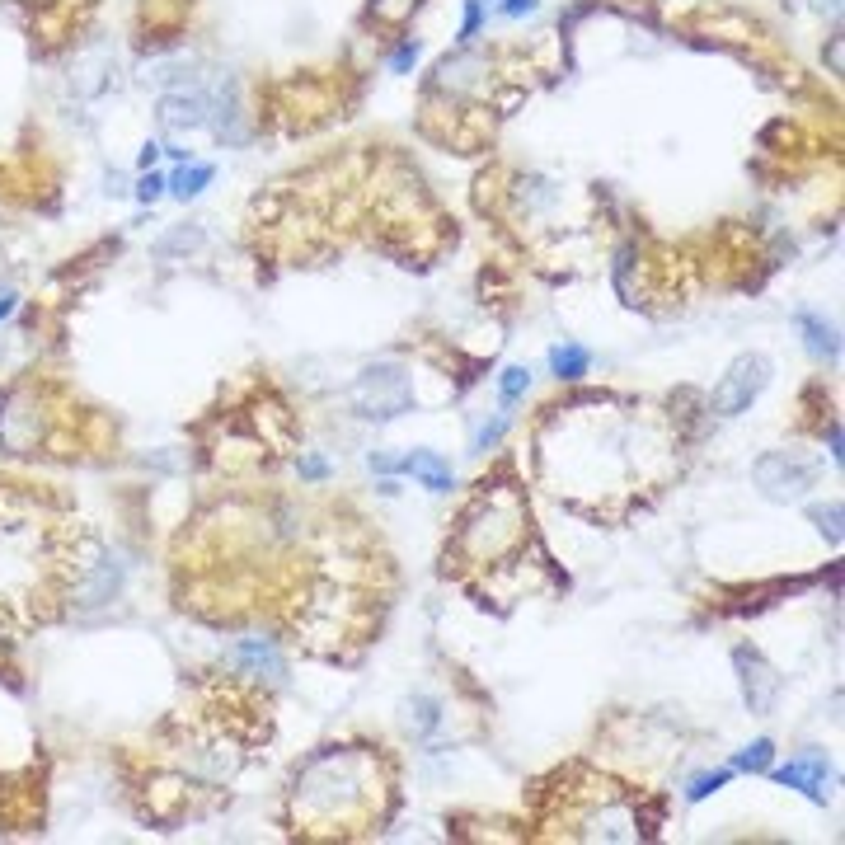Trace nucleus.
<instances>
[{"label": "nucleus", "mask_w": 845, "mask_h": 845, "mask_svg": "<svg viewBox=\"0 0 845 845\" xmlns=\"http://www.w3.org/2000/svg\"><path fill=\"white\" fill-rule=\"evenodd\" d=\"M550 367L559 381H583L587 367H592V353H587L583 343H559L550 353Z\"/></svg>", "instance_id": "obj_13"}, {"label": "nucleus", "mask_w": 845, "mask_h": 845, "mask_svg": "<svg viewBox=\"0 0 845 845\" xmlns=\"http://www.w3.org/2000/svg\"><path fill=\"white\" fill-rule=\"evenodd\" d=\"M770 761H775V742H770V738H756L752 747H742V752L733 756V770L761 775V770H770Z\"/></svg>", "instance_id": "obj_15"}, {"label": "nucleus", "mask_w": 845, "mask_h": 845, "mask_svg": "<svg viewBox=\"0 0 845 845\" xmlns=\"http://www.w3.org/2000/svg\"><path fill=\"white\" fill-rule=\"evenodd\" d=\"M418 62V43L414 38H409V43L400 47V52H395V57H390V66H395V71H409V66Z\"/></svg>", "instance_id": "obj_23"}, {"label": "nucleus", "mask_w": 845, "mask_h": 845, "mask_svg": "<svg viewBox=\"0 0 845 845\" xmlns=\"http://www.w3.org/2000/svg\"><path fill=\"white\" fill-rule=\"evenodd\" d=\"M507 432V414H498L493 423H484V428L475 432V451H489V446H498V437Z\"/></svg>", "instance_id": "obj_19"}, {"label": "nucleus", "mask_w": 845, "mask_h": 845, "mask_svg": "<svg viewBox=\"0 0 845 845\" xmlns=\"http://www.w3.org/2000/svg\"><path fill=\"white\" fill-rule=\"evenodd\" d=\"M207 118H212V94L179 90L160 99V123L165 127H202Z\"/></svg>", "instance_id": "obj_9"}, {"label": "nucleus", "mask_w": 845, "mask_h": 845, "mask_svg": "<svg viewBox=\"0 0 845 845\" xmlns=\"http://www.w3.org/2000/svg\"><path fill=\"white\" fill-rule=\"evenodd\" d=\"M155 155H160V146H155V141H146V146H141V155H137L141 169H151V165H155Z\"/></svg>", "instance_id": "obj_27"}, {"label": "nucleus", "mask_w": 845, "mask_h": 845, "mask_svg": "<svg viewBox=\"0 0 845 845\" xmlns=\"http://www.w3.org/2000/svg\"><path fill=\"white\" fill-rule=\"evenodd\" d=\"M522 536V507L512 493H493L484 503H475L465 512V526H461V540L479 559H493V554H503L512 540Z\"/></svg>", "instance_id": "obj_3"}, {"label": "nucleus", "mask_w": 845, "mask_h": 845, "mask_svg": "<svg viewBox=\"0 0 845 845\" xmlns=\"http://www.w3.org/2000/svg\"><path fill=\"white\" fill-rule=\"evenodd\" d=\"M400 475H414L428 493H446L456 484L451 465H446L437 451H409V456H400Z\"/></svg>", "instance_id": "obj_11"}, {"label": "nucleus", "mask_w": 845, "mask_h": 845, "mask_svg": "<svg viewBox=\"0 0 845 845\" xmlns=\"http://www.w3.org/2000/svg\"><path fill=\"white\" fill-rule=\"evenodd\" d=\"M799 329L808 334V353L822 357V362H836L841 343H836V329H831L822 315H813V310H799Z\"/></svg>", "instance_id": "obj_12"}, {"label": "nucleus", "mask_w": 845, "mask_h": 845, "mask_svg": "<svg viewBox=\"0 0 845 845\" xmlns=\"http://www.w3.org/2000/svg\"><path fill=\"white\" fill-rule=\"evenodd\" d=\"M728 775H733V770H705V775H695L691 789H686V799H691V803L709 799L714 789H723V784H728Z\"/></svg>", "instance_id": "obj_17"}, {"label": "nucleus", "mask_w": 845, "mask_h": 845, "mask_svg": "<svg viewBox=\"0 0 845 845\" xmlns=\"http://www.w3.org/2000/svg\"><path fill=\"white\" fill-rule=\"evenodd\" d=\"M38 409H33L19 390L10 395H0V446L10 451V456H24L29 446H38Z\"/></svg>", "instance_id": "obj_7"}, {"label": "nucleus", "mask_w": 845, "mask_h": 845, "mask_svg": "<svg viewBox=\"0 0 845 845\" xmlns=\"http://www.w3.org/2000/svg\"><path fill=\"white\" fill-rule=\"evenodd\" d=\"M10 310H15V292H0V320H5Z\"/></svg>", "instance_id": "obj_28"}, {"label": "nucleus", "mask_w": 845, "mask_h": 845, "mask_svg": "<svg viewBox=\"0 0 845 845\" xmlns=\"http://www.w3.org/2000/svg\"><path fill=\"white\" fill-rule=\"evenodd\" d=\"M813 522L822 526V536L841 540V503H831V507H813Z\"/></svg>", "instance_id": "obj_18"}, {"label": "nucleus", "mask_w": 845, "mask_h": 845, "mask_svg": "<svg viewBox=\"0 0 845 845\" xmlns=\"http://www.w3.org/2000/svg\"><path fill=\"white\" fill-rule=\"evenodd\" d=\"M756 484L766 489V498H775V503H789V498H799L803 489H813V475L817 465L799 461L794 451H766L761 461H756Z\"/></svg>", "instance_id": "obj_5"}, {"label": "nucleus", "mask_w": 845, "mask_h": 845, "mask_svg": "<svg viewBox=\"0 0 845 845\" xmlns=\"http://www.w3.org/2000/svg\"><path fill=\"white\" fill-rule=\"evenodd\" d=\"M733 667H738V676H742V700L752 705V714H770L775 700H780V686H784L780 672H775L752 644L733 648Z\"/></svg>", "instance_id": "obj_6"}, {"label": "nucleus", "mask_w": 845, "mask_h": 845, "mask_svg": "<svg viewBox=\"0 0 845 845\" xmlns=\"http://www.w3.org/2000/svg\"><path fill=\"white\" fill-rule=\"evenodd\" d=\"M371 470H381V475H400V461H395V456H385V451H371Z\"/></svg>", "instance_id": "obj_25"}, {"label": "nucleus", "mask_w": 845, "mask_h": 845, "mask_svg": "<svg viewBox=\"0 0 845 845\" xmlns=\"http://www.w3.org/2000/svg\"><path fill=\"white\" fill-rule=\"evenodd\" d=\"M231 662L240 667L245 676H263V681H277V676L287 672V662L277 653L268 639H245V644L231 648Z\"/></svg>", "instance_id": "obj_10"}, {"label": "nucleus", "mask_w": 845, "mask_h": 845, "mask_svg": "<svg viewBox=\"0 0 845 845\" xmlns=\"http://www.w3.org/2000/svg\"><path fill=\"white\" fill-rule=\"evenodd\" d=\"M531 10H536V0H503L507 19H522V15H531Z\"/></svg>", "instance_id": "obj_26"}, {"label": "nucleus", "mask_w": 845, "mask_h": 845, "mask_svg": "<svg viewBox=\"0 0 845 845\" xmlns=\"http://www.w3.org/2000/svg\"><path fill=\"white\" fill-rule=\"evenodd\" d=\"M414 709H418V733H432V728L442 723V714H437V705H432L428 695H418Z\"/></svg>", "instance_id": "obj_20"}, {"label": "nucleus", "mask_w": 845, "mask_h": 845, "mask_svg": "<svg viewBox=\"0 0 845 845\" xmlns=\"http://www.w3.org/2000/svg\"><path fill=\"white\" fill-rule=\"evenodd\" d=\"M775 780H780V784H789V789H799V794H808V799H813V803H827L831 766H827V756L808 752V756H794L789 766H780V770H775Z\"/></svg>", "instance_id": "obj_8"}, {"label": "nucleus", "mask_w": 845, "mask_h": 845, "mask_svg": "<svg viewBox=\"0 0 845 845\" xmlns=\"http://www.w3.org/2000/svg\"><path fill=\"white\" fill-rule=\"evenodd\" d=\"M160 193H165V179H160V174H151V169H146V174H141V184H137V198H141V202H155V198H160Z\"/></svg>", "instance_id": "obj_22"}, {"label": "nucleus", "mask_w": 845, "mask_h": 845, "mask_svg": "<svg viewBox=\"0 0 845 845\" xmlns=\"http://www.w3.org/2000/svg\"><path fill=\"white\" fill-rule=\"evenodd\" d=\"M526 385H531V371L526 367H507L503 381H498V395H503V409H512V404L526 395Z\"/></svg>", "instance_id": "obj_16"}, {"label": "nucleus", "mask_w": 845, "mask_h": 845, "mask_svg": "<svg viewBox=\"0 0 845 845\" xmlns=\"http://www.w3.org/2000/svg\"><path fill=\"white\" fill-rule=\"evenodd\" d=\"M484 24V10H479V0H465V24H461V43H470Z\"/></svg>", "instance_id": "obj_21"}, {"label": "nucleus", "mask_w": 845, "mask_h": 845, "mask_svg": "<svg viewBox=\"0 0 845 845\" xmlns=\"http://www.w3.org/2000/svg\"><path fill=\"white\" fill-rule=\"evenodd\" d=\"M367 799H371V761L357 752H338V747H324L320 756H310L292 789L296 813L320 817V822L353 817Z\"/></svg>", "instance_id": "obj_1"}, {"label": "nucleus", "mask_w": 845, "mask_h": 845, "mask_svg": "<svg viewBox=\"0 0 845 845\" xmlns=\"http://www.w3.org/2000/svg\"><path fill=\"white\" fill-rule=\"evenodd\" d=\"M324 475H329L324 456H301V479H324Z\"/></svg>", "instance_id": "obj_24"}, {"label": "nucleus", "mask_w": 845, "mask_h": 845, "mask_svg": "<svg viewBox=\"0 0 845 845\" xmlns=\"http://www.w3.org/2000/svg\"><path fill=\"white\" fill-rule=\"evenodd\" d=\"M212 174H216L212 165H179V169H174V174L165 179V188H169V193H174L179 202H188V198H198L202 188L212 184Z\"/></svg>", "instance_id": "obj_14"}, {"label": "nucleus", "mask_w": 845, "mask_h": 845, "mask_svg": "<svg viewBox=\"0 0 845 845\" xmlns=\"http://www.w3.org/2000/svg\"><path fill=\"white\" fill-rule=\"evenodd\" d=\"M770 357L766 353H742L733 367L723 371V381L714 385V414H723V418H738V414H747L756 400H761V390L770 385Z\"/></svg>", "instance_id": "obj_4"}, {"label": "nucleus", "mask_w": 845, "mask_h": 845, "mask_svg": "<svg viewBox=\"0 0 845 845\" xmlns=\"http://www.w3.org/2000/svg\"><path fill=\"white\" fill-rule=\"evenodd\" d=\"M348 404L371 423H390V418L414 409V381H409V371L400 362H376L353 381Z\"/></svg>", "instance_id": "obj_2"}]
</instances>
